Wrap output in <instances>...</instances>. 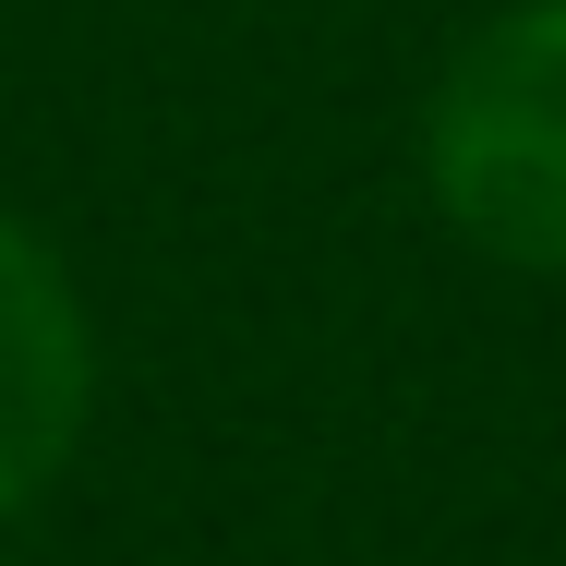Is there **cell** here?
Masks as SVG:
<instances>
[{
	"instance_id": "cell-1",
	"label": "cell",
	"mask_w": 566,
	"mask_h": 566,
	"mask_svg": "<svg viewBox=\"0 0 566 566\" xmlns=\"http://www.w3.org/2000/svg\"><path fill=\"white\" fill-rule=\"evenodd\" d=\"M434 218L518 277H566V0H506L447 49L422 97Z\"/></svg>"
},
{
	"instance_id": "cell-2",
	"label": "cell",
	"mask_w": 566,
	"mask_h": 566,
	"mask_svg": "<svg viewBox=\"0 0 566 566\" xmlns=\"http://www.w3.org/2000/svg\"><path fill=\"white\" fill-rule=\"evenodd\" d=\"M97 434V314L49 229L0 206V531L36 518Z\"/></svg>"
}]
</instances>
